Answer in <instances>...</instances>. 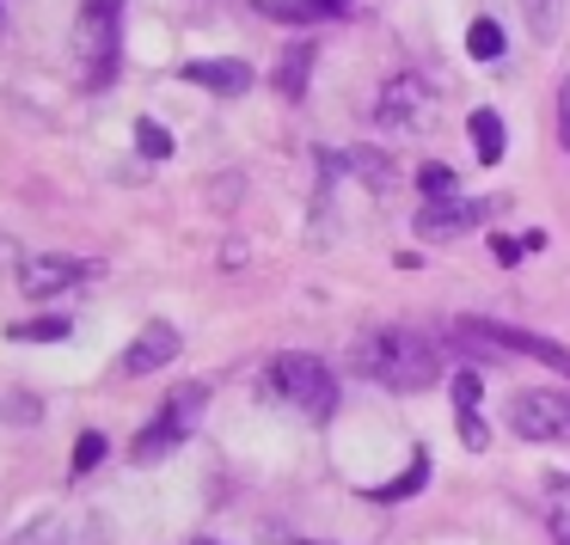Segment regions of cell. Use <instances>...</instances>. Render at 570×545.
Returning <instances> with one entry per match:
<instances>
[{
	"label": "cell",
	"instance_id": "6da1fadb",
	"mask_svg": "<svg viewBox=\"0 0 570 545\" xmlns=\"http://www.w3.org/2000/svg\"><path fill=\"white\" fill-rule=\"evenodd\" d=\"M350 368H356L362 380L386 386V393H423V386L442 380V356H435V344L417 337V331H399V325L356 337V344H350Z\"/></svg>",
	"mask_w": 570,
	"mask_h": 545
},
{
	"label": "cell",
	"instance_id": "7a4b0ae2",
	"mask_svg": "<svg viewBox=\"0 0 570 545\" xmlns=\"http://www.w3.org/2000/svg\"><path fill=\"white\" fill-rule=\"evenodd\" d=\"M264 393L283 398V405H295L307 423H325L337 410L332 368H325L320 356H301V349H288V356H276L271 368H264Z\"/></svg>",
	"mask_w": 570,
	"mask_h": 545
},
{
	"label": "cell",
	"instance_id": "3957f363",
	"mask_svg": "<svg viewBox=\"0 0 570 545\" xmlns=\"http://www.w3.org/2000/svg\"><path fill=\"white\" fill-rule=\"evenodd\" d=\"M203 398H209V386H185V393H173L160 410H154V423L136 435V459H141V466H148V459H160V454H173V447L197 429Z\"/></svg>",
	"mask_w": 570,
	"mask_h": 545
},
{
	"label": "cell",
	"instance_id": "277c9868",
	"mask_svg": "<svg viewBox=\"0 0 570 545\" xmlns=\"http://www.w3.org/2000/svg\"><path fill=\"white\" fill-rule=\"evenodd\" d=\"M7 545H105V521L92 508H50V515H31L26 527H13Z\"/></svg>",
	"mask_w": 570,
	"mask_h": 545
},
{
	"label": "cell",
	"instance_id": "5b68a950",
	"mask_svg": "<svg viewBox=\"0 0 570 545\" xmlns=\"http://www.w3.org/2000/svg\"><path fill=\"white\" fill-rule=\"evenodd\" d=\"M509 429L521 442H564L570 435V393H515L509 398Z\"/></svg>",
	"mask_w": 570,
	"mask_h": 545
},
{
	"label": "cell",
	"instance_id": "8992f818",
	"mask_svg": "<svg viewBox=\"0 0 570 545\" xmlns=\"http://www.w3.org/2000/svg\"><path fill=\"white\" fill-rule=\"evenodd\" d=\"M178 344H185V337H178L166 319H154V325H141V331H136V344L124 349V361H117V368H124L129 380H141V374H160L166 361L178 356Z\"/></svg>",
	"mask_w": 570,
	"mask_h": 545
},
{
	"label": "cell",
	"instance_id": "52a82bcc",
	"mask_svg": "<svg viewBox=\"0 0 570 545\" xmlns=\"http://www.w3.org/2000/svg\"><path fill=\"white\" fill-rule=\"evenodd\" d=\"M87 276H92V264L56 258V251H38V258L19 264V288H26V295H62V288L87 283Z\"/></svg>",
	"mask_w": 570,
	"mask_h": 545
},
{
	"label": "cell",
	"instance_id": "ba28073f",
	"mask_svg": "<svg viewBox=\"0 0 570 545\" xmlns=\"http://www.w3.org/2000/svg\"><path fill=\"white\" fill-rule=\"evenodd\" d=\"M423 105H430V87H423L417 75H399L381 87V105H374V117H381V129H405L423 117Z\"/></svg>",
	"mask_w": 570,
	"mask_h": 545
},
{
	"label": "cell",
	"instance_id": "9c48e42d",
	"mask_svg": "<svg viewBox=\"0 0 570 545\" xmlns=\"http://www.w3.org/2000/svg\"><path fill=\"white\" fill-rule=\"evenodd\" d=\"M479 221H484V202L448 197V202H430V209L417 215V234L423 239H460V234H472Z\"/></svg>",
	"mask_w": 570,
	"mask_h": 545
},
{
	"label": "cell",
	"instance_id": "30bf717a",
	"mask_svg": "<svg viewBox=\"0 0 570 545\" xmlns=\"http://www.w3.org/2000/svg\"><path fill=\"white\" fill-rule=\"evenodd\" d=\"M185 80H190V87L222 92V99H234V92H246V87H252V68H246V62H190V68H185Z\"/></svg>",
	"mask_w": 570,
	"mask_h": 545
},
{
	"label": "cell",
	"instance_id": "8fae6325",
	"mask_svg": "<svg viewBox=\"0 0 570 545\" xmlns=\"http://www.w3.org/2000/svg\"><path fill=\"white\" fill-rule=\"evenodd\" d=\"M307 75H313V38H295L283 50V62H276V92H283V99H301V92H307Z\"/></svg>",
	"mask_w": 570,
	"mask_h": 545
},
{
	"label": "cell",
	"instance_id": "7c38bea8",
	"mask_svg": "<svg viewBox=\"0 0 570 545\" xmlns=\"http://www.w3.org/2000/svg\"><path fill=\"white\" fill-rule=\"evenodd\" d=\"M472 148H479V160L484 166H497V160H503V148H509V129H503V117H497V111H472Z\"/></svg>",
	"mask_w": 570,
	"mask_h": 545
},
{
	"label": "cell",
	"instance_id": "4fadbf2b",
	"mask_svg": "<svg viewBox=\"0 0 570 545\" xmlns=\"http://www.w3.org/2000/svg\"><path fill=\"white\" fill-rule=\"evenodd\" d=\"M271 19H295V26H307V19H325V13H344V0H258Z\"/></svg>",
	"mask_w": 570,
	"mask_h": 545
},
{
	"label": "cell",
	"instance_id": "5bb4252c",
	"mask_svg": "<svg viewBox=\"0 0 570 545\" xmlns=\"http://www.w3.org/2000/svg\"><path fill=\"white\" fill-rule=\"evenodd\" d=\"M466 50L479 56V62H497V56H503V26H497V19H472Z\"/></svg>",
	"mask_w": 570,
	"mask_h": 545
},
{
	"label": "cell",
	"instance_id": "9a60e30c",
	"mask_svg": "<svg viewBox=\"0 0 570 545\" xmlns=\"http://www.w3.org/2000/svg\"><path fill=\"white\" fill-rule=\"evenodd\" d=\"M417 190H423L430 202H448V197H460V178L448 172V166H423V172H417Z\"/></svg>",
	"mask_w": 570,
	"mask_h": 545
},
{
	"label": "cell",
	"instance_id": "2e32d148",
	"mask_svg": "<svg viewBox=\"0 0 570 545\" xmlns=\"http://www.w3.org/2000/svg\"><path fill=\"white\" fill-rule=\"evenodd\" d=\"M13 337L19 344H62L68 319H26V325H13Z\"/></svg>",
	"mask_w": 570,
	"mask_h": 545
},
{
	"label": "cell",
	"instance_id": "e0dca14e",
	"mask_svg": "<svg viewBox=\"0 0 570 545\" xmlns=\"http://www.w3.org/2000/svg\"><path fill=\"white\" fill-rule=\"evenodd\" d=\"M521 13H528L533 38H552V31H558V0H521Z\"/></svg>",
	"mask_w": 570,
	"mask_h": 545
},
{
	"label": "cell",
	"instance_id": "ac0fdd59",
	"mask_svg": "<svg viewBox=\"0 0 570 545\" xmlns=\"http://www.w3.org/2000/svg\"><path fill=\"white\" fill-rule=\"evenodd\" d=\"M99 459H105V435H99V429H92V435H80V442H75V472L87 478V472L99 466Z\"/></svg>",
	"mask_w": 570,
	"mask_h": 545
},
{
	"label": "cell",
	"instance_id": "d6986e66",
	"mask_svg": "<svg viewBox=\"0 0 570 545\" xmlns=\"http://www.w3.org/2000/svg\"><path fill=\"white\" fill-rule=\"evenodd\" d=\"M136 141H141V153H148V160H166V153H173V136H166L160 123H136Z\"/></svg>",
	"mask_w": 570,
	"mask_h": 545
},
{
	"label": "cell",
	"instance_id": "ffe728a7",
	"mask_svg": "<svg viewBox=\"0 0 570 545\" xmlns=\"http://www.w3.org/2000/svg\"><path fill=\"white\" fill-rule=\"evenodd\" d=\"M454 405L460 410H479V374H472V368L454 374Z\"/></svg>",
	"mask_w": 570,
	"mask_h": 545
},
{
	"label": "cell",
	"instance_id": "44dd1931",
	"mask_svg": "<svg viewBox=\"0 0 570 545\" xmlns=\"http://www.w3.org/2000/svg\"><path fill=\"white\" fill-rule=\"evenodd\" d=\"M521 251H528L521 239H503V234H491V258H497V264H515Z\"/></svg>",
	"mask_w": 570,
	"mask_h": 545
},
{
	"label": "cell",
	"instance_id": "7402d4cb",
	"mask_svg": "<svg viewBox=\"0 0 570 545\" xmlns=\"http://www.w3.org/2000/svg\"><path fill=\"white\" fill-rule=\"evenodd\" d=\"M558 136H564V148H570V80H564V92H558Z\"/></svg>",
	"mask_w": 570,
	"mask_h": 545
},
{
	"label": "cell",
	"instance_id": "603a6c76",
	"mask_svg": "<svg viewBox=\"0 0 570 545\" xmlns=\"http://www.w3.org/2000/svg\"><path fill=\"white\" fill-rule=\"evenodd\" d=\"M552 539L570 545V508H552Z\"/></svg>",
	"mask_w": 570,
	"mask_h": 545
},
{
	"label": "cell",
	"instance_id": "cb8c5ba5",
	"mask_svg": "<svg viewBox=\"0 0 570 545\" xmlns=\"http://www.w3.org/2000/svg\"><path fill=\"white\" fill-rule=\"evenodd\" d=\"M276 545H320V539H288V533H276Z\"/></svg>",
	"mask_w": 570,
	"mask_h": 545
},
{
	"label": "cell",
	"instance_id": "d4e9b609",
	"mask_svg": "<svg viewBox=\"0 0 570 545\" xmlns=\"http://www.w3.org/2000/svg\"><path fill=\"white\" fill-rule=\"evenodd\" d=\"M197 545H215V539H197Z\"/></svg>",
	"mask_w": 570,
	"mask_h": 545
}]
</instances>
